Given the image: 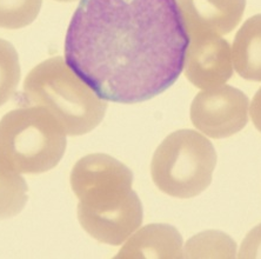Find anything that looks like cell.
I'll list each match as a JSON object with an SVG mask.
<instances>
[{"label":"cell","instance_id":"6da1fadb","mask_svg":"<svg viewBox=\"0 0 261 259\" xmlns=\"http://www.w3.org/2000/svg\"><path fill=\"white\" fill-rule=\"evenodd\" d=\"M189 41L176 0H82L65 61L101 99L137 104L178 80Z\"/></svg>","mask_w":261,"mask_h":259},{"label":"cell","instance_id":"7a4b0ae2","mask_svg":"<svg viewBox=\"0 0 261 259\" xmlns=\"http://www.w3.org/2000/svg\"><path fill=\"white\" fill-rule=\"evenodd\" d=\"M70 180L80 225L98 242L121 245L141 226L143 205L127 166L109 154H88L72 169Z\"/></svg>","mask_w":261,"mask_h":259},{"label":"cell","instance_id":"3957f363","mask_svg":"<svg viewBox=\"0 0 261 259\" xmlns=\"http://www.w3.org/2000/svg\"><path fill=\"white\" fill-rule=\"evenodd\" d=\"M24 103L48 111L68 136H83L105 117L107 104L61 57L43 61L25 78Z\"/></svg>","mask_w":261,"mask_h":259},{"label":"cell","instance_id":"277c9868","mask_svg":"<svg viewBox=\"0 0 261 259\" xmlns=\"http://www.w3.org/2000/svg\"><path fill=\"white\" fill-rule=\"evenodd\" d=\"M65 150L66 133L44 107H19L0 121V163L15 172H47L59 164Z\"/></svg>","mask_w":261,"mask_h":259},{"label":"cell","instance_id":"5b68a950","mask_svg":"<svg viewBox=\"0 0 261 259\" xmlns=\"http://www.w3.org/2000/svg\"><path fill=\"white\" fill-rule=\"evenodd\" d=\"M217 164L214 146L197 131L179 130L165 138L153 156L155 186L174 198H192L210 186Z\"/></svg>","mask_w":261,"mask_h":259},{"label":"cell","instance_id":"8992f818","mask_svg":"<svg viewBox=\"0 0 261 259\" xmlns=\"http://www.w3.org/2000/svg\"><path fill=\"white\" fill-rule=\"evenodd\" d=\"M248 97L228 85L206 88L195 96L191 105V121L207 137H231L248 123Z\"/></svg>","mask_w":261,"mask_h":259},{"label":"cell","instance_id":"52a82bcc","mask_svg":"<svg viewBox=\"0 0 261 259\" xmlns=\"http://www.w3.org/2000/svg\"><path fill=\"white\" fill-rule=\"evenodd\" d=\"M189 39L184 66L186 78L202 90L228 82L233 75L232 51L228 41L213 33L193 34Z\"/></svg>","mask_w":261,"mask_h":259},{"label":"cell","instance_id":"ba28073f","mask_svg":"<svg viewBox=\"0 0 261 259\" xmlns=\"http://www.w3.org/2000/svg\"><path fill=\"white\" fill-rule=\"evenodd\" d=\"M186 32L190 36L231 33L243 18L246 0H178Z\"/></svg>","mask_w":261,"mask_h":259},{"label":"cell","instance_id":"9c48e42d","mask_svg":"<svg viewBox=\"0 0 261 259\" xmlns=\"http://www.w3.org/2000/svg\"><path fill=\"white\" fill-rule=\"evenodd\" d=\"M182 238L173 226L152 224L137 232L117 258H182Z\"/></svg>","mask_w":261,"mask_h":259},{"label":"cell","instance_id":"30bf717a","mask_svg":"<svg viewBox=\"0 0 261 259\" xmlns=\"http://www.w3.org/2000/svg\"><path fill=\"white\" fill-rule=\"evenodd\" d=\"M233 67L246 80L261 82V14L247 19L232 46Z\"/></svg>","mask_w":261,"mask_h":259},{"label":"cell","instance_id":"8fae6325","mask_svg":"<svg viewBox=\"0 0 261 259\" xmlns=\"http://www.w3.org/2000/svg\"><path fill=\"white\" fill-rule=\"evenodd\" d=\"M28 202V185L24 178L0 163V219L12 218Z\"/></svg>","mask_w":261,"mask_h":259},{"label":"cell","instance_id":"7c38bea8","mask_svg":"<svg viewBox=\"0 0 261 259\" xmlns=\"http://www.w3.org/2000/svg\"><path fill=\"white\" fill-rule=\"evenodd\" d=\"M184 257L187 258H234L236 243L219 231H206L191 238Z\"/></svg>","mask_w":261,"mask_h":259},{"label":"cell","instance_id":"4fadbf2b","mask_svg":"<svg viewBox=\"0 0 261 259\" xmlns=\"http://www.w3.org/2000/svg\"><path fill=\"white\" fill-rule=\"evenodd\" d=\"M43 0H0V28L18 30L36 20Z\"/></svg>","mask_w":261,"mask_h":259},{"label":"cell","instance_id":"5bb4252c","mask_svg":"<svg viewBox=\"0 0 261 259\" xmlns=\"http://www.w3.org/2000/svg\"><path fill=\"white\" fill-rule=\"evenodd\" d=\"M20 64L13 45L0 39V106L9 102L20 80Z\"/></svg>","mask_w":261,"mask_h":259},{"label":"cell","instance_id":"9a60e30c","mask_svg":"<svg viewBox=\"0 0 261 259\" xmlns=\"http://www.w3.org/2000/svg\"><path fill=\"white\" fill-rule=\"evenodd\" d=\"M241 259H261V224L248 232L239 250Z\"/></svg>","mask_w":261,"mask_h":259},{"label":"cell","instance_id":"2e32d148","mask_svg":"<svg viewBox=\"0 0 261 259\" xmlns=\"http://www.w3.org/2000/svg\"><path fill=\"white\" fill-rule=\"evenodd\" d=\"M249 113H251L252 122L256 127V130L261 132V87L256 92L255 96L253 97Z\"/></svg>","mask_w":261,"mask_h":259},{"label":"cell","instance_id":"e0dca14e","mask_svg":"<svg viewBox=\"0 0 261 259\" xmlns=\"http://www.w3.org/2000/svg\"><path fill=\"white\" fill-rule=\"evenodd\" d=\"M57 2H63V3H70V2H74V0H57Z\"/></svg>","mask_w":261,"mask_h":259}]
</instances>
